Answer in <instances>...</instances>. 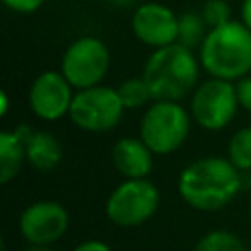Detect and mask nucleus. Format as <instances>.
I'll return each instance as SVG.
<instances>
[{"instance_id":"nucleus-1","label":"nucleus","mask_w":251,"mask_h":251,"mask_svg":"<svg viewBox=\"0 0 251 251\" xmlns=\"http://www.w3.org/2000/svg\"><path fill=\"white\" fill-rule=\"evenodd\" d=\"M178 194L194 210L214 212L227 206L243 188V173L227 157H200L178 175Z\"/></svg>"},{"instance_id":"nucleus-2","label":"nucleus","mask_w":251,"mask_h":251,"mask_svg":"<svg viewBox=\"0 0 251 251\" xmlns=\"http://www.w3.org/2000/svg\"><path fill=\"white\" fill-rule=\"evenodd\" d=\"M200 73L202 65L198 53L180 43H171L149 53L141 76L145 78L153 100L182 102L198 86Z\"/></svg>"},{"instance_id":"nucleus-3","label":"nucleus","mask_w":251,"mask_h":251,"mask_svg":"<svg viewBox=\"0 0 251 251\" xmlns=\"http://www.w3.org/2000/svg\"><path fill=\"white\" fill-rule=\"evenodd\" d=\"M196 53L208 76L237 82L251 75V29L241 20L212 27Z\"/></svg>"},{"instance_id":"nucleus-4","label":"nucleus","mask_w":251,"mask_h":251,"mask_svg":"<svg viewBox=\"0 0 251 251\" xmlns=\"http://www.w3.org/2000/svg\"><path fill=\"white\" fill-rule=\"evenodd\" d=\"M192 124V116L182 102L153 100L141 114L139 137L155 155H171L184 145Z\"/></svg>"},{"instance_id":"nucleus-5","label":"nucleus","mask_w":251,"mask_h":251,"mask_svg":"<svg viewBox=\"0 0 251 251\" xmlns=\"http://www.w3.org/2000/svg\"><path fill=\"white\" fill-rule=\"evenodd\" d=\"M110 47L96 35H80L65 47L59 71L75 90H82L104 84V78L110 73Z\"/></svg>"},{"instance_id":"nucleus-6","label":"nucleus","mask_w":251,"mask_h":251,"mask_svg":"<svg viewBox=\"0 0 251 251\" xmlns=\"http://www.w3.org/2000/svg\"><path fill=\"white\" fill-rule=\"evenodd\" d=\"M188 112L192 122L206 131L226 129L239 110L235 82L208 76L198 82V86L188 96Z\"/></svg>"},{"instance_id":"nucleus-7","label":"nucleus","mask_w":251,"mask_h":251,"mask_svg":"<svg viewBox=\"0 0 251 251\" xmlns=\"http://www.w3.org/2000/svg\"><path fill=\"white\" fill-rule=\"evenodd\" d=\"M126 112L118 88L98 84L75 92L69 120L86 133H108L118 127Z\"/></svg>"},{"instance_id":"nucleus-8","label":"nucleus","mask_w":251,"mask_h":251,"mask_svg":"<svg viewBox=\"0 0 251 251\" xmlns=\"http://www.w3.org/2000/svg\"><path fill=\"white\" fill-rule=\"evenodd\" d=\"M159 200V188L149 178H126L110 192L106 216L116 226L133 227L157 212Z\"/></svg>"},{"instance_id":"nucleus-9","label":"nucleus","mask_w":251,"mask_h":251,"mask_svg":"<svg viewBox=\"0 0 251 251\" xmlns=\"http://www.w3.org/2000/svg\"><path fill=\"white\" fill-rule=\"evenodd\" d=\"M75 92L76 90L61 71L49 69L31 80L27 90V106L37 120L59 122L69 118Z\"/></svg>"},{"instance_id":"nucleus-10","label":"nucleus","mask_w":251,"mask_h":251,"mask_svg":"<svg viewBox=\"0 0 251 251\" xmlns=\"http://www.w3.org/2000/svg\"><path fill=\"white\" fill-rule=\"evenodd\" d=\"M131 33L133 37L151 47V49H159L171 43H176V35H178V14L163 4V2H139L133 8L131 14Z\"/></svg>"},{"instance_id":"nucleus-11","label":"nucleus","mask_w":251,"mask_h":251,"mask_svg":"<svg viewBox=\"0 0 251 251\" xmlns=\"http://www.w3.org/2000/svg\"><path fill=\"white\" fill-rule=\"evenodd\" d=\"M69 227V214L55 200L29 204L20 216V231L31 245H49L63 237Z\"/></svg>"},{"instance_id":"nucleus-12","label":"nucleus","mask_w":251,"mask_h":251,"mask_svg":"<svg viewBox=\"0 0 251 251\" xmlns=\"http://www.w3.org/2000/svg\"><path fill=\"white\" fill-rule=\"evenodd\" d=\"M114 169L124 178H147L153 171L155 153L145 145V141L137 137H120L110 151Z\"/></svg>"},{"instance_id":"nucleus-13","label":"nucleus","mask_w":251,"mask_h":251,"mask_svg":"<svg viewBox=\"0 0 251 251\" xmlns=\"http://www.w3.org/2000/svg\"><path fill=\"white\" fill-rule=\"evenodd\" d=\"M25 139V163L39 173L53 171L63 161V145L51 131L33 129L27 124H20Z\"/></svg>"},{"instance_id":"nucleus-14","label":"nucleus","mask_w":251,"mask_h":251,"mask_svg":"<svg viewBox=\"0 0 251 251\" xmlns=\"http://www.w3.org/2000/svg\"><path fill=\"white\" fill-rule=\"evenodd\" d=\"M25 163V139L18 126L16 129L0 131V182H10Z\"/></svg>"},{"instance_id":"nucleus-15","label":"nucleus","mask_w":251,"mask_h":251,"mask_svg":"<svg viewBox=\"0 0 251 251\" xmlns=\"http://www.w3.org/2000/svg\"><path fill=\"white\" fill-rule=\"evenodd\" d=\"M208 25L200 14V10H186L182 14H178V35H176V43L198 51L206 33H208Z\"/></svg>"},{"instance_id":"nucleus-16","label":"nucleus","mask_w":251,"mask_h":251,"mask_svg":"<svg viewBox=\"0 0 251 251\" xmlns=\"http://www.w3.org/2000/svg\"><path fill=\"white\" fill-rule=\"evenodd\" d=\"M226 153L231 165L237 167L241 173L251 171V126L239 127L237 131L231 133Z\"/></svg>"},{"instance_id":"nucleus-17","label":"nucleus","mask_w":251,"mask_h":251,"mask_svg":"<svg viewBox=\"0 0 251 251\" xmlns=\"http://www.w3.org/2000/svg\"><path fill=\"white\" fill-rule=\"evenodd\" d=\"M118 94L126 106V110H139V108H147L153 102L151 90L145 82V78L139 76H129L126 78L120 86H118Z\"/></svg>"},{"instance_id":"nucleus-18","label":"nucleus","mask_w":251,"mask_h":251,"mask_svg":"<svg viewBox=\"0 0 251 251\" xmlns=\"http://www.w3.org/2000/svg\"><path fill=\"white\" fill-rule=\"evenodd\" d=\"M194 251H247V249L235 233L224 231V229H214L198 241Z\"/></svg>"},{"instance_id":"nucleus-19","label":"nucleus","mask_w":251,"mask_h":251,"mask_svg":"<svg viewBox=\"0 0 251 251\" xmlns=\"http://www.w3.org/2000/svg\"><path fill=\"white\" fill-rule=\"evenodd\" d=\"M200 14L206 22V25L212 27H220L227 22H231V6L227 0H206L200 8Z\"/></svg>"},{"instance_id":"nucleus-20","label":"nucleus","mask_w":251,"mask_h":251,"mask_svg":"<svg viewBox=\"0 0 251 251\" xmlns=\"http://www.w3.org/2000/svg\"><path fill=\"white\" fill-rule=\"evenodd\" d=\"M235 94H237L239 110H245L251 114V75H247L235 82Z\"/></svg>"},{"instance_id":"nucleus-21","label":"nucleus","mask_w":251,"mask_h":251,"mask_svg":"<svg viewBox=\"0 0 251 251\" xmlns=\"http://www.w3.org/2000/svg\"><path fill=\"white\" fill-rule=\"evenodd\" d=\"M2 4L10 10V12H14V14H33V12H37L43 4H45V0H2Z\"/></svg>"},{"instance_id":"nucleus-22","label":"nucleus","mask_w":251,"mask_h":251,"mask_svg":"<svg viewBox=\"0 0 251 251\" xmlns=\"http://www.w3.org/2000/svg\"><path fill=\"white\" fill-rule=\"evenodd\" d=\"M73 251H112V249L102 241H84V243L76 245Z\"/></svg>"},{"instance_id":"nucleus-23","label":"nucleus","mask_w":251,"mask_h":251,"mask_svg":"<svg viewBox=\"0 0 251 251\" xmlns=\"http://www.w3.org/2000/svg\"><path fill=\"white\" fill-rule=\"evenodd\" d=\"M239 20L251 29V0H241V6H239Z\"/></svg>"},{"instance_id":"nucleus-24","label":"nucleus","mask_w":251,"mask_h":251,"mask_svg":"<svg viewBox=\"0 0 251 251\" xmlns=\"http://www.w3.org/2000/svg\"><path fill=\"white\" fill-rule=\"evenodd\" d=\"M108 6H114V8H131V6H137L139 0H104Z\"/></svg>"},{"instance_id":"nucleus-25","label":"nucleus","mask_w":251,"mask_h":251,"mask_svg":"<svg viewBox=\"0 0 251 251\" xmlns=\"http://www.w3.org/2000/svg\"><path fill=\"white\" fill-rule=\"evenodd\" d=\"M8 110H10V102H8V92L4 90V92H0V116L4 118L8 114Z\"/></svg>"},{"instance_id":"nucleus-26","label":"nucleus","mask_w":251,"mask_h":251,"mask_svg":"<svg viewBox=\"0 0 251 251\" xmlns=\"http://www.w3.org/2000/svg\"><path fill=\"white\" fill-rule=\"evenodd\" d=\"M25 251H51V249H47L45 245H31V247H27Z\"/></svg>"}]
</instances>
